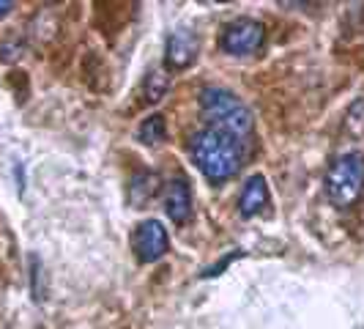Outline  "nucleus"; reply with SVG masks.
<instances>
[{
    "mask_svg": "<svg viewBox=\"0 0 364 329\" xmlns=\"http://www.w3.org/2000/svg\"><path fill=\"white\" fill-rule=\"evenodd\" d=\"M192 160L211 184L230 182L241 167V143L222 129L205 127L192 135Z\"/></svg>",
    "mask_w": 364,
    "mask_h": 329,
    "instance_id": "f257e3e1",
    "label": "nucleus"
},
{
    "mask_svg": "<svg viewBox=\"0 0 364 329\" xmlns=\"http://www.w3.org/2000/svg\"><path fill=\"white\" fill-rule=\"evenodd\" d=\"M200 113L208 121V127L233 135L238 143L244 137H250L252 127H255L252 110L247 108L236 93L225 91V88H205L200 93Z\"/></svg>",
    "mask_w": 364,
    "mask_h": 329,
    "instance_id": "f03ea898",
    "label": "nucleus"
},
{
    "mask_svg": "<svg viewBox=\"0 0 364 329\" xmlns=\"http://www.w3.org/2000/svg\"><path fill=\"white\" fill-rule=\"evenodd\" d=\"M364 189V157L343 154L326 170V198L337 209H348L359 201Z\"/></svg>",
    "mask_w": 364,
    "mask_h": 329,
    "instance_id": "7ed1b4c3",
    "label": "nucleus"
},
{
    "mask_svg": "<svg viewBox=\"0 0 364 329\" xmlns=\"http://www.w3.org/2000/svg\"><path fill=\"white\" fill-rule=\"evenodd\" d=\"M266 41V28L263 22L252 17H238L225 25L222 36H219V47L228 55H255Z\"/></svg>",
    "mask_w": 364,
    "mask_h": 329,
    "instance_id": "20e7f679",
    "label": "nucleus"
},
{
    "mask_svg": "<svg viewBox=\"0 0 364 329\" xmlns=\"http://www.w3.org/2000/svg\"><path fill=\"white\" fill-rule=\"evenodd\" d=\"M132 250L143 263H154L170 250V239H167V228L159 219H146L134 228L132 234Z\"/></svg>",
    "mask_w": 364,
    "mask_h": 329,
    "instance_id": "39448f33",
    "label": "nucleus"
},
{
    "mask_svg": "<svg viewBox=\"0 0 364 329\" xmlns=\"http://www.w3.org/2000/svg\"><path fill=\"white\" fill-rule=\"evenodd\" d=\"M200 53V41L192 31H173L164 44V63L170 69H186L198 61Z\"/></svg>",
    "mask_w": 364,
    "mask_h": 329,
    "instance_id": "423d86ee",
    "label": "nucleus"
},
{
    "mask_svg": "<svg viewBox=\"0 0 364 329\" xmlns=\"http://www.w3.org/2000/svg\"><path fill=\"white\" fill-rule=\"evenodd\" d=\"M162 209L167 219H173L176 225H181L183 219L189 217V212H192V192H189L186 179H173V182L167 184Z\"/></svg>",
    "mask_w": 364,
    "mask_h": 329,
    "instance_id": "0eeeda50",
    "label": "nucleus"
},
{
    "mask_svg": "<svg viewBox=\"0 0 364 329\" xmlns=\"http://www.w3.org/2000/svg\"><path fill=\"white\" fill-rule=\"evenodd\" d=\"M266 206H269V184L257 173V176H252L250 182L244 184V189L238 195V212H241V217L250 219L260 214Z\"/></svg>",
    "mask_w": 364,
    "mask_h": 329,
    "instance_id": "6e6552de",
    "label": "nucleus"
},
{
    "mask_svg": "<svg viewBox=\"0 0 364 329\" xmlns=\"http://www.w3.org/2000/svg\"><path fill=\"white\" fill-rule=\"evenodd\" d=\"M156 189H159V176H156V173H151V170H140V173H134V176H132V182H129L127 198L134 209H143V206L154 198V192H156Z\"/></svg>",
    "mask_w": 364,
    "mask_h": 329,
    "instance_id": "1a4fd4ad",
    "label": "nucleus"
},
{
    "mask_svg": "<svg viewBox=\"0 0 364 329\" xmlns=\"http://www.w3.org/2000/svg\"><path fill=\"white\" fill-rule=\"evenodd\" d=\"M167 135V124H164L162 115H148L146 121L137 129V140L146 143V146H159Z\"/></svg>",
    "mask_w": 364,
    "mask_h": 329,
    "instance_id": "9d476101",
    "label": "nucleus"
},
{
    "mask_svg": "<svg viewBox=\"0 0 364 329\" xmlns=\"http://www.w3.org/2000/svg\"><path fill=\"white\" fill-rule=\"evenodd\" d=\"M170 88V74L164 72V69H154V72L146 77V85H143V91H146V99L154 105V102H159L164 93Z\"/></svg>",
    "mask_w": 364,
    "mask_h": 329,
    "instance_id": "9b49d317",
    "label": "nucleus"
},
{
    "mask_svg": "<svg viewBox=\"0 0 364 329\" xmlns=\"http://www.w3.org/2000/svg\"><path fill=\"white\" fill-rule=\"evenodd\" d=\"M348 129L353 132V135H359V137H364V99H359L353 108L348 110Z\"/></svg>",
    "mask_w": 364,
    "mask_h": 329,
    "instance_id": "f8f14e48",
    "label": "nucleus"
},
{
    "mask_svg": "<svg viewBox=\"0 0 364 329\" xmlns=\"http://www.w3.org/2000/svg\"><path fill=\"white\" fill-rule=\"evenodd\" d=\"M236 258H241V253H230V256H225L222 261H219V263L208 266V269H205V272H203L200 277H203V280H208V277H219V274L225 272V269H228V266H230V263H233Z\"/></svg>",
    "mask_w": 364,
    "mask_h": 329,
    "instance_id": "ddd939ff",
    "label": "nucleus"
},
{
    "mask_svg": "<svg viewBox=\"0 0 364 329\" xmlns=\"http://www.w3.org/2000/svg\"><path fill=\"white\" fill-rule=\"evenodd\" d=\"M11 9H14V3H11V0H0V17H6Z\"/></svg>",
    "mask_w": 364,
    "mask_h": 329,
    "instance_id": "4468645a",
    "label": "nucleus"
}]
</instances>
